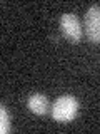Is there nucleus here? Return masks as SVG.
<instances>
[{
  "mask_svg": "<svg viewBox=\"0 0 100 134\" xmlns=\"http://www.w3.org/2000/svg\"><path fill=\"white\" fill-rule=\"evenodd\" d=\"M78 112V100L73 96H62L52 106V117L58 122H70Z\"/></svg>",
  "mask_w": 100,
  "mask_h": 134,
  "instance_id": "nucleus-1",
  "label": "nucleus"
},
{
  "mask_svg": "<svg viewBox=\"0 0 100 134\" xmlns=\"http://www.w3.org/2000/svg\"><path fill=\"white\" fill-rule=\"evenodd\" d=\"M60 29L70 42H78L82 37V25L75 14H64L60 17Z\"/></svg>",
  "mask_w": 100,
  "mask_h": 134,
  "instance_id": "nucleus-2",
  "label": "nucleus"
},
{
  "mask_svg": "<svg viewBox=\"0 0 100 134\" xmlns=\"http://www.w3.org/2000/svg\"><path fill=\"white\" fill-rule=\"evenodd\" d=\"M87 35L92 42L100 44V5H92L85 14Z\"/></svg>",
  "mask_w": 100,
  "mask_h": 134,
  "instance_id": "nucleus-3",
  "label": "nucleus"
},
{
  "mask_svg": "<svg viewBox=\"0 0 100 134\" xmlns=\"http://www.w3.org/2000/svg\"><path fill=\"white\" fill-rule=\"evenodd\" d=\"M28 109L33 112V114H45L48 109V99L45 97L43 94H32L27 100Z\"/></svg>",
  "mask_w": 100,
  "mask_h": 134,
  "instance_id": "nucleus-4",
  "label": "nucleus"
},
{
  "mask_svg": "<svg viewBox=\"0 0 100 134\" xmlns=\"http://www.w3.org/2000/svg\"><path fill=\"white\" fill-rule=\"evenodd\" d=\"M0 132L2 134H5L10 131V117H8V112H7V109L5 106H0Z\"/></svg>",
  "mask_w": 100,
  "mask_h": 134,
  "instance_id": "nucleus-5",
  "label": "nucleus"
}]
</instances>
